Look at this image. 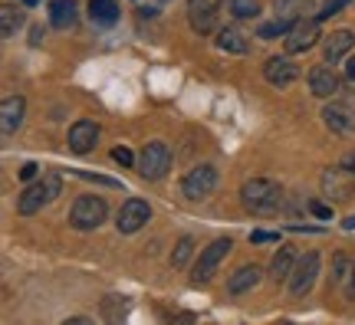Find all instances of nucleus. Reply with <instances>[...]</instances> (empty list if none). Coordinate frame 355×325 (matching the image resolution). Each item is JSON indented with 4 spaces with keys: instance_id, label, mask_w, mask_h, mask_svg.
<instances>
[{
    "instance_id": "25",
    "label": "nucleus",
    "mask_w": 355,
    "mask_h": 325,
    "mask_svg": "<svg viewBox=\"0 0 355 325\" xmlns=\"http://www.w3.org/2000/svg\"><path fill=\"white\" fill-rule=\"evenodd\" d=\"M128 299H122V296H105V302H102V319H109V322H122L128 315Z\"/></svg>"
},
{
    "instance_id": "7",
    "label": "nucleus",
    "mask_w": 355,
    "mask_h": 325,
    "mask_svg": "<svg viewBox=\"0 0 355 325\" xmlns=\"http://www.w3.org/2000/svg\"><path fill=\"white\" fill-rule=\"evenodd\" d=\"M316 276H319V253H303L300 260H296V266H293L290 273V292L296 296V299H303L309 289L316 286Z\"/></svg>"
},
{
    "instance_id": "32",
    "label": "nucleus",
    "mask_w": 355,
    "mask_h": 325,
    "mask_svg": "<svg viewBox=\"0 0 355 325\" xmlns=\"http://www.w3.org/2000/svg\"><path fill=\"white\" fill-rule=\"evenodd\" d=\"M345 273H352V266H349V260H345V256H336V276H332V283H343Z\"/></svg>"
},
{
    "instance_id": "1",
    "label": "nucleus",
    "mask_w": 355,
    "mask_h": 325,
    "mask_svg": "<svg viewBox=\"0 0 355 325\" xmlns=\"http://www.w3.org/2000/svg\"><path fill=\"white\" fill-rule=\"evenodd\" d=\"M241 200L250 213H277L283 207V188L270 177H250L243 181Z\"/></svg>"
},
{
    "instance_id": "5",
    "label": "nucleus",
    "mask_w": 355,
    "mask_h": 325,
    "mask_svg": "<svg viewBox=\"0 0 355 325\" xmlns=\"http://www.w3.org/2000/svg\"><path fill=\"white\" fill-rule=\"evenodd\" d=\"M217 181H220V175H217L214 164H194L188 175L181 177V194L188 200H204L214 194Z\"/></svg>"
},
{
    "instance_id": "12",
    "label": "nucleus",
    "mask_w": 355,
    "mask_h": 325,
    "mask_svg": "<svg viewBox=\"0 0 355 325\" xmlns=\"http://www.w3.org/2000/svg\"><path fill=\"white\" fill-rule=\"evenodd\" d=\"M283 43H286V53L313 50L319 43V20H300V24H293V30L283 37Z\"/></svg>"
},
{
    "instance_id": "40",
    "label": "nucleus",
    "mask_w": 355,
    "mask_h": 325,
    "mask_svg": "<svg viewBox=\"0 0 355 325\" xmlns=\"http://www.w3.org/2000/svg\"><path fill=\"white\" fill-rule=\"evenodd\" d=\"M20 3H24V7H37L40 0H20Z\"/></svg>"
},
{
    "instance_id": "33",
    "label": "nucleus",
    "mask_w": 355,
    "mask_h": 325,
    "mask_svg": "<svg viewBox=\"0 0 355 325\" xmlns=\"http://www.w3.org/2000/svg\"><path fill=\"white\" fill-rule=\"evenodd\" d=\"M309 211L316 213L319 220H332V207L329 204H322V200H313V204H309Z\"/></svg>"
},
{
    "instance_id": "28",
    "label": "nucleus",
    "mask_w": 355,
    "mask_h": 325,
    "mask_svg": "<svg viewBox=\"0 0 355 325\" xmlns=\"http://www.w3.org/2000/svg\"><path fill=\"white\" fill-rule=\"evenodd\" d=\"M191 250H194V240H191V237H181V240H178L175 253H171V266H175V270H181V266L188 263Z\"/></svg>"
},
{
    "instance_id": "36",
    "label": "nucleus",
    "mask_w": 355,
    "mask_h": 325,
    "mask_svg": "<svg viewBox=\"0 0 355 325\" xmlns=\"http://www.w3.org/2000/svg\"><path fill=\"white\" fill-rule=\"evenodd\" d=\"M339 164H343V168L349 171V175H355V148H352V151H345V155H343V161H339Z\"/></svg>"
},
{
    "instance_id": "39",
    "label": "nucleus",
    "mask_w": 355,
    "mask_h": 325,
    "mask_svg": "<svg viewBox=\"0 0 355 325\" xmlns=\"http://www.w3.org/2000/svg\"><path fill=\"white\" fill-rule=\"evenodd\" d=\"M345 79H352V82H355V60L345 66Z\"/></svg>"
},
{
    "instance_id": "21",
    "label": "nucleus",
    "mask_w": 355,
    "mask_h": 325,
    "mask_svg": "<svg viewBox=\"0 0 355 325\" xmlns=\"http://www.w3.org/2000/svg\"><path fill=\"white\" fill-rule=\"evenodd\" d=\"M50 24L56 30L76 26V0H50Z\"/></svg>"
},
{
    "instance_id": "13",
    "label": "nucleus",
    "mask_w": 355,
    "mask_h": 325,
    "mask_svg": "<svg viewBox=\"0 0 355 325\" xmlns=\"http://www.w3.org/2000/svg\"><path fill=\"white\" fill-rule=\"evenodd\" d=\"M343 89V79L332 73L329 66H313L309 69V92L319 96V99H336Z\"/></svg>"
},
{
    "instance_id": "20",
    "label": "nucleus",
    "mask_w": 355,
    "mask_h": 325,
    "mask_svg": "<svg viewBox=\"0 0 355 325\" xmlns=\"http://www.w3.org/2000/svg\"><path fill=\"white\" fill-rule=\"evenodd\" d=\"M217 50L243 56V53L250 50V43H247V37H243L237 26H224V30H217Z\"/></svg>"
},
{
    "instance_id": "17",
    "label": "nucleus",
    "mask_w": 355,
    "mask_h": 325,
    "mask_svg": "<svg viewBox=\"0 0 355 325\" xmlns=\"http://www.w3.org/2000/svg\"><path fill=\"white\" fill-rule=\"evenodd\" d=\"M260 279H263V270H260L257 263H247V266H241V270L227 279V292L230 296H243V292H250Z\"/></svg>"
},
{
    "instance_id": "14",
    "label": "nucleus",
    "mask_w": 355,
    "mask_h": 325,
    "mask_svg": "<svg viewBox=\"0 0 355 325\" xmlns=\"http://www.w3.org/2000/svg\"><path fill=\"white\" fill-rule=\"evenodd\" d=\"M322 122L329 132H339V135H352L355 132V109L345 105V102H332L322 109Z\"/></svg>"
},
{
    "instance_id": "29",
    "label": "nucleus",
    "mask_w": 355,
    "mask_h": 325,
    "mask_svg": "<svg viewBox=\"0 0 355 325\" xmlns=\"http://www.w3.org/2000/svg\"><path fill=\"white\" fill-rule=\"evenodd\" d=\"M352 0H322V7H319L316 13V20H329V17H336L339 10H345Z\"/></svg>"
},
{
    "instance_id": "15",
    "label": "nucleus",
    "mask_w": 355,
    "mask_h": 325,
    "mask_svg": "<svg viewBox=\"0 0 355 325\" xmlns=\"http://www.w3.org/2000/svg\"><path fill=\"white\" fill-rule=\"evenodd\" d=\"M99 141V125L92 118H79L76 125L69 128V151L73 155H89Z\"/></svg>"
},
{
    "instance_id": "6",
    "label": "nucleus",
    "mask_w": 355,
    "mask_h": 325,
    "mask_svg": "<svg viewBox=\"0 0 355 325\" xmlns=\"http://www.w3.org/2000/svg\"><path fill=\"white\" fill-rule=\"evenodd\" d=\"M234 250V243H230L227 237L214 240L207 250H201V256H198V263H194V270H191V279H194V286H201V283H211V276L217 273V266L227 260V253Z\"/></svg>"
},
{
    "instance_id": "4",
    "label": "nucleus",
    "mask_w": 355,
    "mask_h": 325,
    "mask_svg": "<svg viewBox=\"0 0 355 325\" xmlns=\"http://www.w3.org/2000/svg\"><path fill=\"white\" fill-rule=\"evenodd\" d=\"M139 175L145 181H162V177L171 171V148H168L165 141H148L139 155Z\"/></svg>"
},
{
    "instance_id": "35",
    "label": "nucleus",
    "mask_w": 355,
    "mask_h": 325,
    "mask_svg": "<svg viewBox=\"0 0 355 325\" xmlns=\"http://www.w3.org/2000/svg\"><path fill=\"white\" fill-rule=\"evenodd\" d=\"M37 171H40V164L26 161L24 168H20V171H17V175H20V181H33V177H37Z\"/></svg>"
},
{
    "instance_id": "10",
    "label": "nucleus",
    "mask_w": 355,
    "mask_h": 325,
    "mask_svg": "<svg viewBox=\"0 0 355 325\" xmlns=\"http://www.w3.org/2000/svg\"><path fill=\"white\" fill-rule=\"evenodd\" d=\"M263 79L270 82V86L286 89V86H293V82L300 79V66L293 63L290 56H270L266 66H263Z\"/></svg>"
},
{
    "instance_id": "37",
    "label": "nucleus",
    "mask_w": 355,
    "mask_h": 325,
    "mask_svg": "<svg viewBox=\"0 0 355 325\" xmlns=\"http://www.w3.org/2000/svg\"><path fill=\"white\" fill-rule=\"evenodd\" d=\"M349 296L355 299V263H352V273H349Z\"/></svg>"
},
{
    "instance_id": "11",
    "label": "nucleus",
    "mask_w": 355,
    "mask_h": 325,
    "mask_svg": "<svg viewBox=\"0 0 355 325\" xmlns=\"http://www.w3.org/2000/svg\"><path fill=\"white\" fill-rule=\"evenodd\" d=\"M322 191L329 200H349L355 194V175H349L343 164L322 171Z\"/></svg>"
},
{
    "instance_id": "24",
    "label": "nucleus",
    "mask_w": 355,
    "mask_h": 325,
    "mask_svg": "<svg viewBox=\"0 0 355 325\" xmlns=\"http://www.w3.org/2000/svg\"><path fill=\"white\" fill-rule=\"evenodd\" d=\"M20 26H24V13L7 3V7L0 10V33H3V39L17 37V30H20Z\"/></svg>"
},
{
    "instance_id": "41",
    "label": "nucleus",
    "mask_w": 355,
    "mask_h": 325,
    "mask_svg": "<svg viewBox=\"0 0 355 325\" xmlns=\"http://www.w3.org/2000/svg\"><path fill=\"white\" fill-rule=\"evenodd\" d=\"M345 227H349V230H355V217H349V220H345Z\"/></svg>"
},
{
    "instance_id": "3",
    "label": "nucleus",
    "mask_w": 355,
    "mask_h": 325,
    "mask_svg": "<svg viewBox=\"0 0 355 325\" xmlns=\"http://www.w3.org/2000/svg\"><path fill=\"white\" fill-rule=\"evenodd\" d=\"M105 213H109V207H105V200L99 194H83L69 211V227L73 230H96L105 220Z\"/></svg>"
},
{
    "instance_id": "38",
    "label": "nucleus",
    "mask_w": 355,
    "mask_h": 325,
    "mask_svg": "<svg viewBox=\"0 0 355 325\" xmlns=\"http://www.w3.org/2000/svg\"><path fill=\"white\" fill-rule=\"evenodd\" d=\"M30 37H33V46H40V39H43V30H40V26H33V33H30Z\"/></svg>"
},
{
    "instance_id": "2",
    "label": "nucleus",
    "mask_w": 355,
    "mask_h": 325,
    "mask_svg": "<svg viewBox=\"0 0 355 325\" xmlns=\"http://www.w3.org/2000/svg\"><path fill=\"white\" fill-rule=\"evenodd\" d=\"M60 191H63V181H60V175H43L40 181H33L30 188L17 197V213H24V217H33L37 211H43L46 204H53V200L60 197Z\"/></svg>"
},
{
    "instance_id": "18",
    "label": "nucleus",
    "mask_w": 355,
    "mask_h": 325,
    "mask_svg": "<svg viewBox=\"0 0 355 325\" xmlns=\"http://www.w3.org/2000/svg\"><path fill=\"white\" fill-rule=\"evenodd\" d=\"M313 13V0H273V17L286 24H300Z\"/></svg>"
},
{
    "instance_id": "8",
    "label": "nucleus",
    "mask_w": 355,
    "mask_h": 325,
    "mask_svg": "<svg viewBox=\"0 0 355 325\" xmlns=\"http://www.w3.org/2000/svg\"><path fill=\"white\" fill-rule=\"evenodd\" d=\"M148 217H152L148 200L128 197L125 204H122V211L115 213V227H119V234H139L141 227L148 224Z\"/></svg>"
},
{
    "instance_id": "16",
    "label": "nucleus",
    "mask_w": 355,
    "mask_h": 325,
    "mask_svg": "<svg viewBox=\"0 0 355 325\" xmlns=\"http://www.w3.org/2000/svg\"><path fill=\"white\" fill-rule=\"evenodd\" d=\"M24 109H26L24 96H7L3 99V105H0V128H3V135H13L17 128L24 125Z\"/></svg>"
},
{
    "instance_id": "27",
    "label": "nucleus",
    "mask_w": 355,
    "mask_h": 325,
    "mask_svg": "<svg viewBox=\"0 0 355 325\" xmlns=\"http://www.w3.org/2000/svg\"><path fill=\"white\" fill-rule=\"evenodd\" d=\"M293 30V24H286V20H273V24H263L260 30H257V37L260 39H273V37H286Z\"/></svg>"
},
{
    "instance_id": "9",
    "label": "nucleus",
    "mask_w": 355,
    "mask_h": 325,
    "mask_svg": "<svg viewBox=\"0 0 355 325\" xmlns=\"http://www.w3.org/2000/svg\"><path fill=\"white\" fill-rule=\"evenodd\" d=\"M224 0H188V24L194 33H211L217 26V7Z\"/></svg>"
},
{
    "instance_id": "34",
    "label": "nucleus",
    "mask_w": 355,
    "mask_h": 325,
    "mask_svg": "<svg viewBox=\"0 0 355 325\" xmlns=\"http://www.w3.org/2000/svg\"><path fill=\"white\" fill-rule=\"evenodd\" d=\"M279 234H270V230H254L250 234V243H277Z\"/></svg>"
},
{
    "instance_id": "31",
    "label": "nucleus",
    "mask_w": 355,
    "mask_h": 325,
    "mask_svg": "<svg viewBox=\"0 0 355 325\" xmlns=\"http://www.w3.org/2000/svg\"><path fill=\"white\" fill-rule=\"evenodd\" d=\"M79 177H86V181H96V184H105V188H122L119 181H112V177H102V175H92V171H76Z\"/></svg>"
},
{
    "instance_id": "26",
    "label": "nucleus",
    "mask_w": 355,
    "mask_h": 325,
    "mask_svg": "<svg viewBox=\"0 0 355 325\" xmlns=\"http://www.w3.org/2000/svg\"><path fill=\"white\" fill-rule=\"evenodd\" d=\"M230 13L237 20H254L257 13H260V3L257 0H230Z\"/></svg>"
},
{
    "instance_id": "30",
    "label": "nucleus",
    "mask_w": 355,
    "mask_h": 325,
    "mask_svg": "<svg viewBox=\"0 0 355 325\" xmlns=\"http://www.w3.org/2000/svg\"><path fill=\"white\" fill-rule=\"evenodd\" d=\"M112 161H119L122 168H128V164H139V158H135L125 145H119V148H112Z\"/></svg>"
},
{
    "instance_id": "23",
    "label": "nucleus",
    "mask_w": 355,
    "mask_h": 325,
    "mask_svg": "<svg viewBox=\"0 0 355 325\" xmlns=\"http://www.w3.org/2000/svg\"><path fill=\"white\" fill-rule=\"evenodd\" d=\"M89 17L92 24L112 26L119 20V0H89Z\"/></svg>"
},
{
    "instance_id": "22",
    "label": "nucleus",
    "mask_w": 355,
    "mask_h": 325,
    "mask_svg": "<svg viewBox=\"0 0 355 325\" xmlns=\"http://www.w3.org/2000/svg\"><path fill=\"white\" fill-rule=\"evenodd\" d=\"M296 250L293 247H279L277 256H273V263H270V276H273V283H283V279H290L293 266H296Z\"/></svg>"
},
{
    "instance_id": "19",
    "label": "nucleus",
    "mask_w": 355,
    "mask_h": 325,
    "mask_svg": "<svg viewBox=\"0 0 355 325\" xmlns=\"http://www.w3.org/2000/svg\"><path fill=\"white\" fill-rule=\"evenodd\" d=\"M352 46H355V33H352V30H336V33H329V37H326V43H322L326 63H339V60H343Z\"/></svg>"
}]
</instances>
